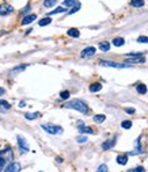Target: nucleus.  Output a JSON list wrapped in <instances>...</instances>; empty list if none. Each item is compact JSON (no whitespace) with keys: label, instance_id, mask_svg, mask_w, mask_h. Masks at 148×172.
<instances>
[{"label":"nucleus","instance_id":"nucleus-27","mask_svg":"<svg viewBox=\"0 0 148 172\" xmlns=\"http://www.w3.org/2000/svg\"><path fill=\"white\" fill-rule=\"evenodd\" d=\"M121 127L122 129H131L132 127V122L131 121H124V122L121 123Z\"/></svg>","mask_w":148,"mask_h":172},{"label":"nucleus","instance_id":"nucleus-14","mask_svg":"<svg viewBox=\"0 0 148 172\" xmlns=\"http://www.w3.org/2000/svg\"><path fill=\"white\" fill-rule=\"evenodd\" d=\"M67 34H68L69 37H72V38H79V35H80V31L77 30V29L72 27V29H69V30L67 31Z\"/></svg>","mask_w":148,"mask_h":172},{"label":"nucleus","instance_id":"nucleus-22","mask_svg":"<svg viewBox=\"0 0 148 172\" xmlns=\"http://www.w3.org/2000/svg\"><path fill=\"white\" fill-rule=\"evenodd\" d=\"M79 10H80V3H79V2H76V3H75V6L72 7V8L68 11V15L75 14V12H77V11H79Z\"/></svg>","mask_w":148,"mask_h":172},{"label":"nucleus","instance_id":"nucleus-24","mask_svg":"<svg viewBox=\"0 0 148 172\" xmlns=\"http://www.w3.org/2000/svg\"><path fill=\"white\" fill-rule=\"evenodd\" d=\"M131 4L133 7H143L144 6V0H132Z\"/></svg>","mask_w":148,"mask_h":172},{"label":"nucleus","instance_id":"nucleus-12","mask_svg":"<svg viewBox=\"0 0 148 172\" xmlns=\"http://www.w3.org/2000/svg\"><path fill=\"white\" fill-rule=\"evenodd\" d=\"M11 109V104L4 99H0V111H8Z\"/></svg>","mask_w":148,"mask_h":172},{"label":"nucleus","instance_id":"nucleus-9","mask_svg":"<svg viewBox=\"0 0 148 172\" xmlns=\"http://www.w3.org/2000/svg\"><path fill=\"white\" fill-rule=\"evenodd\" d=\"M126 63L128 64H143V63H145V57L144 56H140V57H128L126 58Z\"/></svg>","mask_w":148,"mask_h":172},{"label":"nucleus","instance_id":"nucleus-25","mask_svg":"<svg viewBox=\"0 0 148 172\" xmlns=\"http://www.w3.org/2000/svg\"><path fill=\"white\" fill-rule=\"evenodd\" d=\"M50 22H52V19H50V18H44V19H41L38 22V25L39 26H48Z\"/></svg>","mask_w":148,"mask_h":172},{"label":"nucleus","instance_id":"nucleus-11","mask_svg":"<svg viewBox=\"0 0 148 172\" xmlns=\"http://www.w3.org/2000/svg\"><path fill=\"white\" fill-rule=\"evenodd\" d=\"M77 126H79V131H80V133H84V134H93L94 133L93 129L84 126V125H83V122H79V123H77Z\"/></svg>","mask_w":148,"mask_h":172},{"label":"nucleus","instance_id":"nucleus-21","mask_svg":"<svg viewBox=\"0 0 148 172\" xmlns=\"http://www.w3.org/2000/svg\"><path fill=\"white\" fill-rule=\"evenodd\" d=\"M136 91L139 94H141V95H144V94L147 92V85H145V84H137Z\"/></svg>","mask_w":148,"mask_h":172},{"label":"nucleus","instance_id":"nucleus-13","mask_svg":"<svg viewBox=\"0 0 148 172\" xmlns=\"http://www.w3.org/2000/svg\"><path fill=\"white\" fill-rule=\"evenodd\" d=\"M114 145H115V138L109 140V141H105L103 144H102V149H103V150H107V149H110V148H113Z\"/></svg>","mask_w":148,"mask_h":172},{"label":"nucleus","instance_id":"nucleus-36","mask_svg":"<svg viewBox=\"0 0 148 172\" xmlns=\"http://www.w3.org/2000/svg\"><path fill=\"white\" fill-rule=\"evenodd\" d=\"M29 10H30V4H27V6H26V7H25V8H23V10H22V14H26V12H27V11H29Z\"/></svg>","mask_w":148,"mask_h":172},{"label":"nucleus","instance_id":"nucleus-23","mask_svg":"<svg viewBox=\"0 0 148 172\" xmlns=\"http://www.w3.org/2000/svg\"><path fill=\"white\" fill-rule=\"evenodd\" d=\"M56 3H57V0H44V6L46 7V8H50V7L56 6Z\"/></svg>","mask_w":148,"mask_h":172},{"label":"nucleus","instance_id":"nucleus-32","mask_svg":"<svg viewBox=\"0 0 148 172\" xmlns=\"http://www.w3.org/2000/svg\"><path fill=\"white\" fill-rule=\"evenodd\" d=\"M128 172H145V169H144V167H136L133 169H129Z\"/></svg>","mask_w":148,"mask_h":172},{"label":"nucleus","instance_id":"nucleus-10","mask_svg":"<svg viewBox=\"0 0 148 172\" xmlns=\"http://www.w3.org/2000/svg\"><path fill=\"white\" fill-rule=\"evenodd\" d=\"M36 19H37V15L36 14L26 15V17H23V19H22V25H30V23L34 22Z\"/></svg>","mask_w":148,"mask_h":172},{"label":"nucleus","instance_id":"nucleus-29","mask_svg":"<svg viewBox=\"0 0 148 172\" xmlns=\"http://www.w3.org/2000/svg\"><path fill=\"white\" fill-rule=\"evenodd\" d=\"M96 172H109L107 165H106V164H101V165L98 167V169H96Z\"/></svg>","mask_w":148,"mask_h":172},{"label":"nucleus","instance_id":"nucleus-18","mask_svg":"<svg viewBox=\"0 0 148 172\" xmlns=\"http://www.w3.org/2000/svg\"><path fill=\"white\" fill-rule=\"evenodd\" d=\"M114 46H122L124 44H125V39L124 38H121V37H117V38H114L113 39V42H112Z\"/></svg>","mask_w":148,"mask_h":172},{"label":"nucleus","instance_id":"nucleus-31","mask_svg":"<svg viewBox=\"0 0 148 172\" xmlns=\"http://www.w3.org/2000/svg\"><path fill=\"white\" fill-rule=\"evenodd\" d=\"M137 42H140V44H148V37L145 35H141L137 38Z\"/></svg>","mask_w":148,"mask_h":172},{"label":"nucleus","instance_id":"nucleus-16","mask_svg":"<svg viewBox=\"0 0 148 172\" xmlns=\"http://www.w3.org/2000/svg\"><path fill=\"white\" fill-rule=\"evenodd\" d=\"M90 91L91 92H98V91L102 90V84L101 83H93V84H90Z\"/></svg>","mask_w":148,"mask_h":172},{"label":"nucleus","instance_id":"nucleus-20","mask_svg":"<svg viewBox=\"0 0 148 172\" xmlns=\"http://www.w3.org/2000/svg\"><path fill=\"white\" fill-rule=\"evenodd\" d=\"M105 119H106V115H103V114L94 115V122H95V123H102Z\"/></svg>","mask_w":148,"mask_h":172},{"label":"nucleus","instance_id":"nucleus-15","mask_svg":"<svg viewBox=\"0 0 148 172\" xmlns=\"http://www.w3.org/2000/svg\"><path fill=\"white\" fill-rule=\"evenodd\" d=\"M117 163L120 165H125L128 163V155H118L117 156Z\"/></svg>","mask_w":148,"mask_h":172},{"label":"nucleus","instance_id":"nucleus-30","mask_svg":"<svg viewBox=\"0 0 148 172\" xmlns=\"http://www.w3.org/2000/svg\"><path fill=\"white\" fill-rule=\"evenodd\" d=\"M76 0H64V7H71V6H75Z\"/></svg>","mask_w":148,"mask_h":172},{"label":"nucleus","instance_id":"nucleus-5","mask_svg":"<svg viewBox=\"0 0 148 172\" xmlns=\"http://www.w3.org/2000/svg\"><path fill=\"white\" fill-rule=\"evenodd\" d=\"M17 140H18V146H19V152L22 153H26V152H29V144H27V141H26L25 138H23L22 136H18L17 137Z\"/></svg>","mask_w":148,"mask_h":172},{"label":"nucleus","instance_id":"nucleus-28","mask_svg":"<svg viewBox=\"0 0 148 172\" xmlns=\"http://www.w3.org/2000/svg\"><path fill=\"white\" fill-rule=\"evenodd\" d=\"M60 98L63 99V100H67V99L69 98V91H61V92H60Z\"/></svg>","mask_w":148,"mask_h":172},{"label":"nucleus","instance_id":"nucleus-6","mask_svg":"<svg viewBox=\"0 0 148 172\" xmlns=\"http://www.w3.org/2000/svg\"><path fill=\"white\" fill-rule=\"evenodd\" d=\"M12 11H14V7H12L11 4H7V3L0 4V17H7V15H10Z\"/></svg>","mask_w":148,"mask_h":172},{"label":"nucleus","instance_id":"nucleus-3","mask_svg":"<svg viewBox=\"0 0 148 172\" xmlns=\"http://www.w3.org/2000/svg\"><path fill=\"white\" fill-rule=\"evenodd\" d=\"M41 127L49 134H61L63 133V127L57 126V125H53V123H41Z\"/></svg>","mask_w":148,"mask_h":172},{"label":"nucleus","instance_id":"nucleus-34","mask_svg":"<svg viewBox=\"0 0 148 172\" xmlns=\"http://www.w3.org/2000/svg\"><path fill=\"white\" fill-rule=\"evenodd\" d=\"M27 68V65H19V66H17V68H14L11 72H19V71H23V69H26Z\"/></svg>","mask_w":148,"mask_h":172},{"label":"nucleus","instance_id":"nucleus-39","mask_svg":"<svg viewBox=\"0 0 148 172\" xmlns=\"http://www.w3.org/2000/svg\"><path fill=\"white\" fill-rule=\"evenodd\" d=\"M3 94H4V90L3 88H0V95H3Z\"/></svg>","mask_w":148,"mask_h":172},{"label":"nucleus","instance_id":"nucleus-17","mask_svg":"<svg viewBox=\"0 0 148 172\" xmlns=\"http://www.w3.org/2000/svg\"><path fill=\"white\" fill-rule=\"evenodd\" d=\"M39 117H41L39 112H26V114H25V118H26V119H29V121H33V119L39 118Z\"/></svg>","mask_w":148,"mask_h":172},{"label":"nucleus","instance_id":"nucleus-4","mask_svg":"<svg viewBox=\"0 0 148 172\" xmlns=\"http://www.w3.org/2000/svg\"><path fill=\"white\" fill-rule=\"evenodd\" d=\"M99 65L109 66V68H128V66H131V65H126V64H118V63H114V61H107V60H101Z\"/></svg>","mask_w":148,"mask_h":172},{"label":"nucleus","instance_id":"nucleus-7","mask_svg":"<svg viewBox=\"0 0 148 172\" xmlns=\"http://www.w3.org/2000/svg\"><path fill=\"white\" fill-rule=\"evenodd\" d=\"M20 169H22L20 163H18V161H12V163H10L6 167L4 172H20Z\"/></svg>","mask_w":148,"mask_h":172},{"label":"nucleus","instance_id":"nucleus-1","mask_svg":"<svg viewBox=\"0 0 148 172\" xmlns=\"http://www.w3.org/2000/svg\"><path fill=\"white\" fill-rule=\"evenodd\" d=\"M64 109L76 110V111L82 112V114H88V112H90V109H88V106H87V104H86L83 100H80V99H74V100L68 102V103L64 106Z\"/></svg>","mask_w":148,"mask_h":172},{"label":"nucleus","instance_id":"nucleus-19","mask_svg":"<svg viewBox=\"0 0 148 172\" xmlns=\"http://www.w3.org/2000/svg\"><path fill=\"white\" fill-rule=\"evenodd\" d=\"M99 50H101V52H109L110 44L109 42H101V44H99Z\"/></svg>","mask_w":148,"mask_h":172},{"label":"nucleus","instance_id":"nucleus-2","mask_svg":"<svg viewBox=\"0 0 148 172\" xmlns=\"http://www.w3.org/2000/svg\"><path fill=\"white\" fill-rule=\"evenodd\" d=\"M12 161V150L10 146H6V149L0 150V172L6 169L7 163Z\"/></svg>","mask_w":148,"mask_h":172},{"label":"nucleus","instance_id":"nucleus-37","mask_svg":"<svg viewBox=\"0 0 148 172\" xmlns=\"http://www.w3.org/2000/svg\"><path fill=\"white\" fill-rule=\"evenodd\" d=\"M56 161H57V163H63V158H61V157H56Z\"/></svg>","mask_w":148,"mask_h":172},{"label":"nucleus","instance_id":"nucleus-35","mask_svg":"<svg viewBox=\"0 0 148 172\" xmlns=\"http://www.w3.org/2000/svg\"><path fill=\"white\" fill-rule=\"evenodd\" d=\"M125 112H128V114H134V109L128 107V109H125Z\"/></svg>","mask_w":148,"mask_h":172},{"label":"nucleus","instance_id":"nucleus-26","mask_svg":"<svg viewBox=\"0 0 148 172\" xmlns=\"http://www.w3.org/2000/svg\"><path fill=\"white\" fill-rule=\"evenodd\" d=\"M65 11V8L64 7H57V8L55 10V11H49V15H55V14H61V12Z\"/></svg>","mask_w":148,"mask_h":172},{"label":"nucleus","instance_id":"nucleus-38","mask_svg":"<svg viewBox=\"0 0 148 172\" xmlns=\"http://www.w3.org/2000/svg\"><path fill=\"white\" fill-rule=\"evenodd\" d=\"M25 106H26L25 102H19V107H25Z\"/></svg>","mask_w":148,"mask_h":172},{"label":"nucleus","instance_id":"nucleus-8","mask_svg":"<svg viewBox=\"0 0 148 172\" xmlns=\"http://www.w3.org/2000/svg\"><path fill=\"white\" fill-rule=\"evenodd\" d=\"M96 49L94 46H87L86 49H83L82 52H80V57L82 58H88V57H93L94 54H95Z\"/></svg>","mask_w":148,"mask_h":172},{"label":"nucleus","instance_id":"nucleus-33","mask_svg":"<svg viewBox=\"0 0 148 172\" xmlns=\"http://www.w3.org/2000/svg\"><path fill=\"white\" fill-rule=\"evenodd\" d=\"M76 141L79 142V144H84V142L87 141V137H84V136H80V137H77V138H76Z\"/></svg>","mask_w":148,"mask_h":172}]
</instances>
